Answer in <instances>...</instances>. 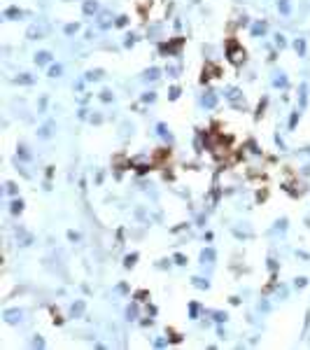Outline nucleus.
I'll list each match as a JSON object with an SVG mask.
<instances>
[{
	"mask_svg": "<svg viewBox=\"0 0 310 350\" xmlns=\"http://www.w3.org/2000/svg\"><path fill=\"white\" fill-rule=\"evenodd\" d=\"M205 259H208V262H212V259H215V252H212V250H203V262H205Z\"/></svg>",
	"mask_w": 310,
	"mask_h": 350,
	"instance_id": "nucleus-1",
	"label": "nucleus"
},
{
	"mask_svg": "<svg viewBox=\"0 0 310 350\" xmlns=\"http://www.w3.org/2000/svg\"><path fill=\"white\" fill-rule=\"evenodd\" d=\"M82 310H84V303H77V306H72V315H80Z\"/></svg>",
	"mask_w": 310,
	"mask_h": 350,
	"instance_id": "nucleus-2",
	"label": "nucleus"
},
{
	"mask_svg": "<svg viewBox=\"0 0 310 350\" xmlns=\"http://www.w3.org/2000/svg\"><path fill=\"white\" fill-rule=\"evenodd\" d=\"M37 61H40V63H47V61H49V54H47V52L37 54Z\"/></svg>",
	"mask_w": 310,
	"mask_h": 350,
	"instance_id": "nucleus-3",
	"label": "nucleus"
},
{
	"mask_svg": "<svg viewBox=\"0 0 310 350\" xmlns=\"http://www.w3.org/2000/svg\"><path fill=\"white\" fill-rule=\"evenodd\" d=\"M135 264V254H131V257H126V266H133Z\"/></svg>",
	"mask_w": 310,
	"mask_h": 350,
	"instance_id": "nucleus-4",
	"label": "nucleus"
},
{
	"mask_svg": "<svg viewBox=\"0 0 310 350\" xmlns=\"http://www.w3.org/2000/svg\"><path fill=\"white\" fill-rule=\"evenodd\" d=\"M17 315H19V313H14V310H9V313H7V320L12 322V320H17Z\"/></svg>",
	"mask_w": 310,
	"mask_h": 350,
	"instance_id": "nucleus-5",
	"label": "nucleus"
},
{
	"mask_svg": "<svg viewBox=\"0 0 310 350\" xmlns=\"http://www.w3.org/2000/svg\"><path fill=\"white\" fill-rule=\"evenodd\" d=\"M12 210H14V213H19V210H21V201H17V203L12 205Z\"/></svg>",
	"mask_w": 310,
	"mask_h": 350,
	"instance_id": "nucleus-6",
	"label": "nucleus"
}]
</instances>
